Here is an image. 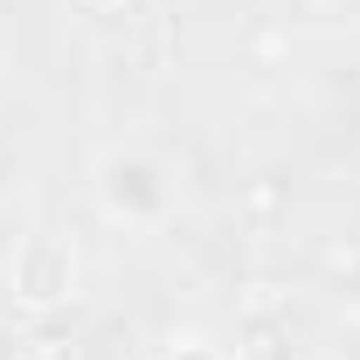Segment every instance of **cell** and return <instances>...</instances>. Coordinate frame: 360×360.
<instances>
[{"label":"cell","instance_id":"cell-1","mask_svg":"<svg viewBox=\"0 0 360 360\" xmlns=\"http://www.w3.org/2000/svg\"><path fill=\"white\" fill-rule=\"evenodd\" d=\"M167 360H222V354H215V347H201V340H194V347H180V354H167Z\"/></svg>","mask_w":360,"mask_h":360}]
</instances>
